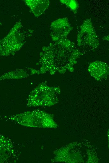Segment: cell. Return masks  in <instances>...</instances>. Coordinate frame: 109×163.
<instances>
[{"instance_id": "6da1fadb", "label": "cell", "mask_w": 109, "mask_h": 163, "mask_svg": "<svg viewBox=\"0 0 109 163\" xmlns=\"http://www.w3.org/2000/svg\"><path fill=\"white\" fill-rule=\"evenodd\" d=\"M73 142L55 150L51 162L95 163L98 158L91 145Z\"/></svg>"}, {"instance_id": "7a4b0ae2", "label": "cell", "mask_w": 109, "mask_h": 163, "mask_svg": "<svg viewBox=\"0 0 109 163\" xmlns=\"http://www.w3.org/2000/svg\"><path fill=\"white\" fill-rule=\"evenodd\" d=\"M18 124L32 128L56 129L58 125L51 114L39 110L25 111L11 116L0 117Z\"/></svg>"}, {"instance_id": "3957f363", "label": "cell", "mask_w": 109, "mask_h": 163, "mask_svg": "<svg viewBox=\"0 0 109 163\" xmlns=\"http://www.w3.org/2000/svg\"><path fill=\"white\" fill-rule=\"evenodd\" d=\"M60 92L59 87L42 83L29 93L27 99V106L31 107L53 106L58 102Z\"/></svg>"}, {"instance_id": "277c9868", "label": "cell", "mask_w": 109, "mask_h": 163, "mask_svg": "<svg viewBox=\"0 0 109 163\" xmlns=\"http://www.w3.org/2000/svg\"><path fill=\"white\" fill-rule=\"evenodd\" d=\"M80 28V30L77 36L78 45L80 46L86 44L93 48L98 47L99 40L91 20L88 19L85 21Z\"/></svg>"}, {"instance_id": "5b68a950", "label": "cell", "mask_w": 109, "mask_h": 163, "mask_svg": "<svg viewBox=\"0 0 109 163\" xmlns=\"http://www.w3.org/2000/svg\"><path fill=\"white\" fill-rule=\"evenodd\" d=\"M18 159L11 140L0 133V163L16 162Z\"/></svg>"}, {"instance_id": "8992f818", "label": "cell", "mask_w": 109, "mask_h": 163, "mask_svg": "<svg viewBox=\"0 0 109 163\" xmlns=\"http://www.w3.org/2000/svg\"><path fill=\"white\" fill-rule=\"evenodd\" d=\"M90 73L98 81L105 79L108 75L109 67L106 63L95 61L91 63L88 67Z\"/></svg>"}, {"instance_id": "52a82bcc", "label": "cell", "mask_w": 109, "mask_h": 163, "mask_svg": "<svg viewBox=\"0 0 109 163\" xmlns=\"http://www.w3.org/2000/svg\"><path fill=\"white\" fill-rule=\"evenodd\" d=\"M39 74V71L34 69L19 70L9 72L0 76V82L5 80L18 79L26 77L31 75Z\"/></svg>"}, {"instance_id": "ba28073f", "label": "cell", "mask_w": 109, "mask_h": 163, "mask_svg": "<svg viewBox=\"0 0 109 163\" xmlns=\"http://www.w3.org/2000/svg\"><path fill=\"white\" fill-rule=\"evenodd\" d=\"M61 2L64 3L71 10L75 13L77 12L78 5L77 2L75 0H61Z\"/></svg>"}, {"instance_id": "9c48e42d", "label": "cell", "mask_w": 109, "mask_h": 163, "mask_svg": "<svg viewBox=\"0 0 109 163\" xmlns=\"http://www.w3.org/2000/svg\"><path fill=\"white\" fill-rule=\"evenodd\" d=\"M3 56V49L2 46L0 44V58Z\"/></svg>"}, {"instance_id": "30bf717a", "label": "cell", "mask_w": 109, "mask_h": 163, "mask_svg": "<svg viewBox=\"0 0 109 163\" xmlns=\"http://www.w3.org/2000/svg\"><path fill=\"white\" fill-rule=\"evenodd\" d=\"M104 39L107 40L108 41H109V36H106L104 37L103 38Z\"/></svg>"}, {"instance_id": "8fae6325", "label": "cell", "mask_w": 109, "mask_h": 163, "mask_svg": "<svg viewBox=\"0 0 109 163\" xmlns=\"http://www.w3.org/2000/svg\"><path fill=\"white\" fill-rule=\"evenodd\" d=\"M1 24V23H0V24Z\"/></svg>"}]
</instances>
